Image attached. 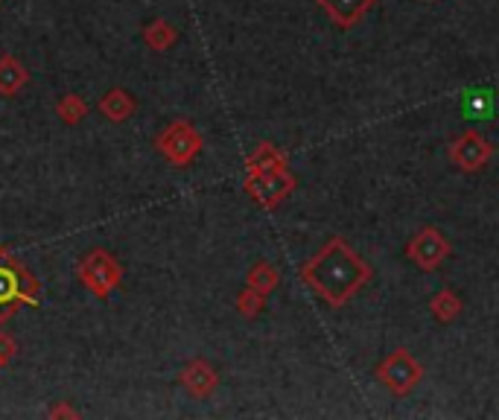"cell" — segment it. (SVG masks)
Wrapping results in <instances>:
<instances>
[{"label":"cell","instance_id":"7c38bea8","mask_svg":"<svg viewBox=\"0 0 499 420\" xmlns=\"http://www.w3.org/2000/svg\"><path fill=\"white\" fill-rule=\"evenodd\" d=\"M26 82H30V73H26L21 59H15V56L0 59V94L15 97Z\"/></svg>","mask_w":499,"mask_h":420},{"label":"cell","instance_id":"9a60e30c","mask_svg":"<svg viewBox=\"0 0 499 420\" xmlns=\"http://www.w3.org/2000/svg\"><path fill=\"white\" fill-rule=\"evenodd\" d=\"M176 38H178V33L169 21H152L147 30H143V42H147L155 52L169 50L176 44Z\"/></svg>","mask_w":499,"mask_h":420},{"label":"cell","instance_id":"ba28073f","mask_svg":"<svg viewBox=\"0 0 499 420\" xmlns=\"http://www.w3.org/2000/svg\"><path fill=\"white\" fill-rule=\"evenodd\" d=\"M178 383L184 386V391L193 394V397H210V394L216 391L219 386V374H216V368L205 362V359H193L181 368V374H178Z\"/></svg>","mask_w":499,"mask_h":420},{"label":"cell","instance_id":"7402d4cb","mask_svg":"<svg viewBox=\"0 0 499 420\" xmlns=\"http://www.w3.org/2000/svg\"><path fill=\"white\" fill-rule=\"evenodd\" d=\"M50 415H53V417H64V415H68V417H76V412L71 409V406H59V409H53Z\"/></svg>","mask_w":499,"mask_h":420},{"label":"cell","instance_id":"ac0fdd59","mask_svg":"<svg viewBox=\"0 0 499 420\" xmlns=\"http://www.w3.org/2000/svg\"><path fill=\"white\" fill-rule=\"evenodd\" d=\"M266 310V295L257 292V289L245 286L240 295H236V312L243 315V319H257V315Z\"/></svg>","mask_w":499,"mask_h":420},{"label":"cell","instance_id":"44dd1931","mask_svg":"<svg viewBox=\"0 0 499 420\" xmlns=\"http://www.w3.org/2000/svg\"><path fill=\"white\" fill-rule=\"evenodd\" d=\"M15 304H18V301H12V304H0V324H6L12 315H15V310H18Z\"/></svg>","mask_w":499,"mask_h":420},{"label":"cell","instance_id":"5bb4252c","mask_svg":"<svg viewBox=\"0 0 499 420\" xmlns=\"http://www.w3.org/2000/svg\"><path fill=\"white\" fill-rule=\"evenodd\" d=\"M465 304H462V298H458L453 289H441L438 295H432L429 301V312L436 315V321L441 324H453L458 315H462Z\"/></svg>","mask_w":499,"mask_h":420},{"label":"cell","instance_id":"ffe728a7","mask_svg":"<svg viewBox=\"0 0 499 420\" xmlns=\"http://www.w3.org/2000/svg\"><path fill=\"white\" fill-rule=\"evenodd\" d=\"M12 357H15V341H12V336L0 333V368H6Z\"/></svg>","mask_w":499,"mask_h":420},{"label":"cell","instance_id":"8992f818","mask_svg":"<svg viewBox=\"0 0 499 420\" xmlns=\"http://www.w3.org/2000/svg\"><path fill=\"white\" fill-rule=\"evenodd\" d=\"M243 187L260 207L274 210L283 199H289V193L298 187V181L286 167V169H278V173H269V176H245Z\"/></svg>","mask_w":499,"mask_h":420},{"label":"cell","instance_id":"277c9868","mask_svg":"<svg viewBox=\"0 0 499 420\" xmlns=\"http://www.w3.org/2000/svg\"><path fill=\"white\" fill-rule=\"evenodd\" d=\"M155 147L173 167H187L202 152V135L187 120H173L158 135Z\"/></svg>","mask_w":499,"mask_h":420},{"label":"cell","instance_id":"7a4b0ae2","mask_svg":"<svg viewBox=\"0 0 499 420\" xmlns=\"http://www.w3.org/2000/svg\"><path fill=\"white\" fill-rule=\"evenodd\" d=\"M377 379L394 397H406V394H412L420 386V379H424V365H420L409 350L400 348L389 353V357L377 365Z\"/></svg>","mask_w":499,"mask_h":420},{"label":"cell","instance_id":"603a6c76","mask_svg":"<svg viewBox=\"0 0 499 420\" xmlns=\"http://www.w3.org/2000/svg\"><path fill=\"white\" fill-rule=\"evenodd\" d=\"M0 4H4V0H0Z\"/></svg>","mask_w":499,"mask_h":420},{"label":"cell","instance_id":"52a82bcc","mask_svg":"<svg viewBox=\"0 0 499 420\" xmlns=\"http://www.w3.org/2000/svg\"><path fill=\"white\" fill-rule=\"evenodd\" d=\"M494 158V143L479 135L476 129L462 131L453 143H450V161L462 169V173H476Z\"/></svg>","mask_w":499,"mask_h":420},{"label":"cell","instance_id":"4fadbf2b","mask_svg":"<svg viewBox=\"0 0 499 420\" xmlns=\"http://www.w3.org/2000/svg\"><path fill=\"white\" fill-rule=\"evenodd\" d=\"M245 286H252V289H257V292H263L269 298L274 289L281 286V272L274 269L269 260H257L245 274Z\"/></svg>","mask_w":499,"mask_h":420},{"label":"cell","instance_id":"6da1fadb","mask_svg":"<svg viewBox=\"0 0 499 420\" xmlns=\"http://www.w3.org/2000/svg\"><path fill=\"white\" fill-rule=\"evenodd\" d=\"M371 278H374L371 262L353 252L341 236H331V240L301 266V281H304V286L333 310L345 307L365 283H371Z\"/></svg>","mask_w":499,"mask_h":420},{"label":"cell","instance_id":"5b68a950","mask_svg":"<svg viewBox=\"0 0 499 420\" xmlns=\"http://www.w3.org/2000/svg\"><path fill=\"white\" fill-rule=\"evenodd\" d=\"M450 254H453V245L438 228H420L412 240L406 243V257H409L420 272H438Z\"/></svg>","mask_w":499,"mask_h":420},{"label":"cell","instance_id":"e0dca14e","mask_svg":"<svg viewBox=\"0 0 499 420\" xmlns=\"http://www.w3.org/2000/svg\"><path fill=\"white\" fill-rule=\"evenodd\" d=\"M56 114H59V120H62V123L76 126V123H82V120H85L88 105H85V100L79 97V94H64V97L56 102Z\"/></svg>","mask_w":499,"mask_h":420},{"label":"cell","instance_id":"2e32d148","mask_svg":"<svg viewBox=\"0 0 499 420\" xmlns=\"http://www.w3.org/2000/svg\"><path fill=\"white\" fill-rule=\"evenodd\" d=\"M15 269H18V301L26 307H38V301H42V281L26 266H21V262H15Z\"/></svg>","mask_w":499,"mask_h":420},{"label":"cell","instance_id":"8fae6325","mask_svg":"<svg viewBox=\"0 0 499 420\" xmlns=\"http://www.w3.org/2000/svg\"><path fill=\"white\" fill-rule=\"evenodd\" d=\"M135 109H138V102L126 88L105 91V97L100 100V111H102V117H109L111 123H123L126 117L135 114Z\"/></svg>","mask_w":499,"mask_h":420},{"label":"cell","instance_id":"9c48e42d","mask_svg":"<svg viewBox=\"0 0 499 420\" xmlns=\"http://www.w3.org/2000/svg\"><path fill=\"white\" fill-rule=\"evenodd\" d=\"M315 4L321 6V12L339 30H353L374 9L377 0H315Z\"/></svg>","mask_w":499,"mask_h":420},{"label":"cell","instance_id":"d6986e66","mask_svg":"<svg viewBox=\"0 0 499 420\" xmlns=\"http://www.w3.org/2000/svg\"><path fill=\"white\" fill-rule=\"evenodd\" d=\"M12 301H18V269H15V262H12V266H0V304H12Z\"/></svg>","mask_w":499,"mask_h":420},{"label":"cell","instance_id":"30bf717a","mask_svg":"<svg viewBox=\"0 0 499 420\" xmlns=\"http://www.w3.org/2000/svg\"><path fill=\"white\" fill-rule=\"evenodd\" d=\"M278 169H286V155L274 143H260L245 161V176H269Z\"/></svg>","mask_w":499,"mask_h":420},{"label":"cell","instance_id":"3957f363","mask_svg":"<svg viewBox=\"0 0 499 420\" xmlns=\"http://www.w3.org/2000/svg\"><path fill=\"white\" fill-rule=\"evenodd\" d=\"M120 278H123V269L120 262H117L109 252H102V248H97V252H91L82 257V262H79V281L85 283V289L94 298H109L117 286H120Z\"/></svg>","mask_w":499,"mask_h":420}]
</instances>
